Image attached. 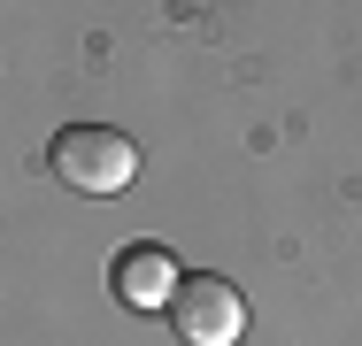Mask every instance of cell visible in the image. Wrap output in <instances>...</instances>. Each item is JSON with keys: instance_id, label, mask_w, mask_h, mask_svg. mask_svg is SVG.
Segmentation results:
<instances>
[{"instance_id": "1", "label": "cell", "mask_w": 362, "mask_h": 346, "mask_svg": "<svg viewBox=\"0 0 362 346\" xmlns=\"http://www.w3.org/2000/svg\"><path fill=\"white\" fill-rule=\"evenodd\" d=\"M47 177L70 185V193H85V201H116L139 177V146L116 131V124H70V131L47 138Z\"/></svg>"}, {"instance_id": "2", "label": "cell", "mask_w": 362, "mask_h": 346, "mask_svg": "<svg viewBox=\"0 0 362 346\" xmlns=\"http://www.w3.org/2000/svg\"><path fill=\"white\" fill-rule=\"evenodd\" d=\"M170 323L185 346H239L247 339V292L231 277H209V270H185L177 300H170Z\"/></svg>"}, {"instance_id": "3", "label": "cell", "mask_w": 362, "mask_h": 346, "mask_svg": "<svg viewBox=\"0 0 362 346\" xmlns=\"http://www.w3.org/2000/svg\"><path fill=\"white\" fill-rule=\"evenodd\" d=\"M177 254L162 246V239H139V246H124L116 262H108V292L124 300V308H139V316H170V300H177Z\"/></svg>"}]
</instances>
